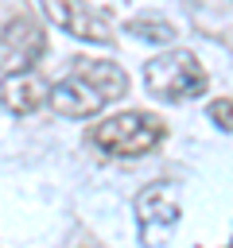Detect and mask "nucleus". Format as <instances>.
I'll use <instances>...</instances> for the list:
<instances>
[{
    "instance_id": "obj_1",
    "label": "nucleus",
    "mask_w": 233,
    "mask_h": 248,
    "mask_svg": "<svg viewBox=\"0 0 233 248\" xmlns=\"http://www.w3.org/2000/svg\"><path fill=\"white\" fill-rule=\"evenodd\" d=\"M128 89V78L116 62L109 58H82L62 81L50 85V108L58 116H70V120H85V116H97L109 101L124 97Z\"/></svg>"
},
{
    "instance_id": "obj_2",
    "label": "nucleus",
    "mask_w": 233,
    "mask_h": 248,
    "mask_svg": "<svg viewBox=\"0 0 233 248\" xmlns=\"http://www.w3.org/2000/svg\"><path fill=\"white\" fill-rule=\"evenodd\" d=\"M89 140L113 159H140L163 140V120L151 116V112H140V108L136 112H116V116L93 124Z\"/></svg>"
},
{
    "instance_id": "obj_3",
    "label": "nucleus",
    "mask_w": 233,
    "mask_h": 248,
    "mask_svg": "<svg viewBox=\"0 0 233 248\" xmlns=\"http://www.w3.org/2000/svg\"><path fill=\"white\" fill-rule=\"evenodd\" d=\"M144 85L159 101H190L206 93V70L190 50H167L144 66Z\"/></svg>"
},
{
    "instance_id": "obj_4",
    "label": "nucleus",
    "mask_w": 233,
    "mask_h": 248,
    "mask_svg": "<svg viewBox=\"0 0 233 248\" xmlns=\"http://www.w3.org/2000/svg\"><path fill=\"white\" fill-rule=\"evenodd\" d=\"M179 229V190L171 182H151L136 198V232L144 248H163Z\"/></svg>"
},
{
    "instance_id": "obj_5",
    "label": "nucleus",
    "mask_w": 233,
    "mask_h": 248,
    "mask_svg": "<svg viewBox=\"0 0 233 248\" xmlns=\"http://www.w3.org/2000/svg\"><path fill=\"white\" fill-rule=\"evenodd\" d=\"M39 4H43L47 19L58 31H66V35H74L82 43H113L109 19L97 8H89L85 0H39Z\"/></svg>"
},
{
    "instance_id": "obj_6",
    "label": "nucleus",
    "mask_w": 233,
    "mask_h": 248,
    "mask_svg": "<svg viewBox=\"0 0 233 248\" xmlns=\"http://www.w3.org/2000/svg\"><path fill=\"white\" fill-rule=\"evenodd\" d=\"M47 50V35L35 19L19 16L0 31V70L16 74V70H31V62H39V54Z\"/></svg>"
},
{
    "instance_id": "obj_7",
    "label": "nucleus",
    "mask_w": 233,
    "mask_h": 248,
    "mask_svg": "<svg viewBox=\"0 0 233 248\" xmlns=\"http://www.w3.org/2000/svg\"><path fill=\"white\" fill-rule=\"evenodd\" d=\"M47 101H50V89H47V81H43L39 74H31V70H16V74H8V78L0 81V105H4L8 112H16V116H27V112L43 108Z\"/></svg>"
},
{
    "instance_id": "obj_8",
    "label": "nucleus",
    "mask_w": 233,
    "mask_h": 248,
    "mask_svg": "<svg viewBox=\"0 0 233 248\" xmlns=\"http://www.w3.org/2000/svg\"><path fill=\"white\" fill-rule=\"evenodd\" d=\"M128 27H132V35H140V39H148V43H171V39H175V27H171L163 16H136Z\"/></svg>"
},
{
    "instance_id": "obj_9",
    "label": "nucleus",
    "mask_w": 233,
    "mask_h": 248,
    "mask_svg": "<svg viewBox=\"0 0 233 248\" xmlns=\"http://www.w3.org/2000/svg\"><path fill=\"white\" fill-rule=\"evenodd\" d=\"M210 120H214L217 128L233 132V97H225V101H214V105H210Z\"/></svg>"
}]
</instances>
